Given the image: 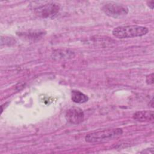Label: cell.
<instances>
[{"label": "cell", "instance_id": "6da1fadb", "mask_svg": "<svg viewBox=\"0 0 154 154\" xmlns=\"http://www.w3.org/2000/svg\"><path fill=\"white\" fill-rule=\"evenodd\" d=\"M123 134L122 128H111L93 132L87 134L85 140L90 143H99L111 141L117 138Z\"/></svg>", "mask_w": 154, "mask_h": 154}, {"label": "cell", "instance_id": "7a4b0ae2", "mask_svg": "<svg viewBox=\"0 0 154 154\" xmlns=\"http://www.w3.org/2000/svg\"><path fill=\"white\" fill-rule=\"evenodd\" d=\"M149 32L147 27L139 25H126L115 28L112 31V35L118 38L123 39L141 37Z\"/></svg>", "mask_w": 154, "mask_h": 154}, {"label": "cell", "instance_id": "3957f363", "mask_svg": "<svg viewBox=\"0 0 154 154\" xmlns=\"http://www.w3.org/2000/svg\"><path fill=\"white\" fill-rule=\"evenodd\" d=\"M102 10L106 15L114 18L123 17L129 13V8L127 6L114 2L105 4L102 7Z\"/></svg>", "mask_w": 154, "mask_h": 154}, {"label": "cell", "instance_id": "277c9868", "mask_svg": "<svg viewBox=\"0 0 154 154\" xmlns=\"http://www.w3.org/2000/svg\"><path fill=\"white\" fill-rule=\"evenodd\" d=\"M60 10L58 4L51 2L41 5L34 9V13L38 17L48 18L56 15Z\"/></svg>", "mask_w": 154, "mask_h": 154}, {"label": "cell", "instance_id": "5b68a950", "mask_svg": "<svg viewBox=\"0 0 154 154\" xmlns=\"http://www.w3.org/2000/svg\"><path fill=\"white\" fill-rule=\"evenodd\" d=\"M65 118L70 123L78 125L84 121V113L79 108H71L66 112Z\"/></svg>", "mask_w": 154, "mask_h": 154}, {"label": "cell", "instance_id": "8992f818", "mask_svg": "<svg viewBox=\"0 0 154 154\" xmlns=\"http://www.w3.org/2000/svg\"><path fill=\"white\" fill-rule=\"evenodd\" d=\"M132 117L134 120L139 122H147L153 120L154 114L153 111H139L135 112Z\"/></svg>", "mask_w": 154, "mask_h": 154}, {"label": "cell", "instance_id": "52a82bcc", "mask_svg": "<svg viewBox=\"0 0 154 154\" xmlns=\"http://www.w3.org/2000/svg\"><path fill=\"white\" fill-rule=\"evenodd\" d=\"M71 99L75 103H84L88 100V97L79 90H73L71 93Z\"/></svg>", "mask_w": 154, "mask_h": 154}, {"label": "cell", "instance_id": "ba28073f", "mask_svg": "<svg viewBox=\"0 0 154 154\" xmlns=\"http://www.w3.org/2000/svg\"><path fill=\"white\" fill-rule=\"evenodd\" d=\"M146 82L149 85H152L153 84V73H152L146 76Z\"/></svg>", "mask_w": 154, "mask_h": 154}, {"label": "cell", "instance_id": "9c48e42d", "mask_svg": "<svg viewBox=\"0 0 154 154\" xmlns=\"http://www.w3.org/2000/svg\"><path fill=\"white\" fill-rule=\"evenodd\" d=\"M147 4L149 7V8H150L151 9H153V7H154V1H147Z\"/></svg>", "mask_w": 154, "mask_h": 154}]
</instances>
